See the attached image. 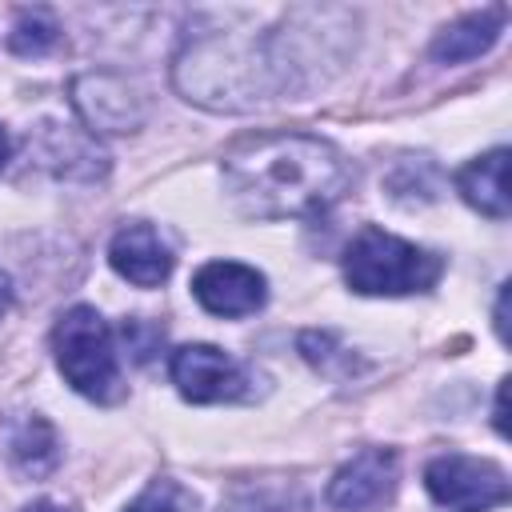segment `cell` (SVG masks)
<instances>
[{
    "instance_id": "obj_1",
    "label": "cell",
    "mask_w": 512,
    "mask_h": 512,
    "mask_svg": "<svg viewBox=\"0 0 512 512\" xmlns=\"http://www.w3.org/2000/svg\"><path fill=\"white\" fill-rule=\"evenodd\" d=\"M224 184L244 216L288 220L328 212L348 192L352 168L320 136L264 132L228 148Z\"/></svg>"
},
{
    "instance_id": "obj_2",
    "label": "cell",
    "mask_w": 512,
    "mask_h": 512,
    "mask_svg": "<svg viewBox=\"0 0 512 512\" xmlns=\"http://www.w3.org/2000/svg\"><path fill=\"white\" fill-rule=\"evenodd\" d=\"M444 276V256L384 228H360L344 248V280L360 296L432 292Z\"/></svg>"
},
{
    "instance_id": "obj_3",
    "label": "cell",
    "mask_w": 512,
    "mask_h": 512,
    "mask_svg": "<svg viewBox=\"0 0 512 512\" xmlns=\"http://www.w3.org/2000/svg\"><path fill=\"white\" fill-rule=\"evenodd\" d=\"M52 352H56V368L60 376L88 400L96 404H112L124 396V380H120V360H116V340L108 320L88 308L76 304L56 320L52 332Z\"/></svg>"
},
{
    "instance_id": "obj_4",
    "label": "cell",
    "mask_w": 512,
    "mask_h": 512,
    "mask_svg": "<svg viewBox=\"0 0 512 512\" xmlns=\"http://www.w3.org/2000/svg\"><path fill=\"white\" fill-rule=\"evenodd\" d=\"M428 496L448 512H492L508 504V472L492 460L448 452L424 468Z\"/></svg>"
},
{
    "instance_id": "obj_5",
    "label": "cell",
    "mask_w": 512,
    "mask_h": 512,
    "mask_svg": "<svg viewBox=\"0 0 512 512\" xmlns=\"http://www.w3.org/2000/svg\"><path fill=\"white\" fill-rule=\"evenodd\" d=\"M168 376L176 392L192 404H224L252 396V372L220 352L216 344H184L168 360Z\"/></svg>"
},
{
    "instance_id": "obj_6",
    "label": "cell",
    "mask_w": 512,
    "mask_h": 512,
    "mask_svg": "<svg viewBox=\"0 0 512 512\" xmlns=\"http://www.w3.org/2000/svg\"><path fill=\"white\" fill-rule=\"evenodd\" d=\"M396 476L400 460L392 448H364L328 480V504L336 512H372L392 496Z\"/></svg>"
},
{
    "instance_id": "obj_7",
    "label": "cell",
    "mask_w": 512,
    "mask_h": 512,
    "mask_svg": "<svg viewBox=\"0 0 512 512\" xmlns=\"http://www.w3.org/2000/svg\"><path fill=\"white\" fill-rule=\"evenodd\" d=\"M192 296L212 316H252L268 300V280L240 260H212L192 276Z\"/></svg>"
},
{
    "instance_id": "obj_8",
    "label": "cell",
    "mask_w": 512,
    "mask_h": 512,
    "mask_svg": "<svg viewBox=\"0 0 512 512\" xmlns=\"http://www.w3.org/2000/svg\"><path fill=\"white\" fill-rule=\"evenodd\" d=\"M108 264L116 268V276H124L136 288H156L172 276V248L168 240L152 228V224H128L112 236L108 244Z\"/></svg>"
},
{
    "instance_id": "obj_9",
    "label": "cell",
    "mask_w": 512,
    "mask_h": 512,
    "mask_svg": "<svg viewBox=\"0 0 512 512\" xmlns=\"http://www.w3.org/2000/svg\"><path fill=\"white\" fill-rule=\"evenodd\" d=\"M72 92H76V108L84 112L92 132H132L144 120L140 96L120 76H108V72L80 76Z\"/></svg>"
},
{
    "instance_id": "obj_10",
    "label": "cell",
    "mask_w": 512,
    "mask_h": 512,
    "mask_svg": "<svg viewBox=\"0 0 512 512\" xmlns=\"http://www.w3.org/2000/svg\"><path fill=\"white\" fill-rule=\"evenodd\" d=\"M456 192L476 212H484L492 220H504L512 212V200H508V148H492V152L468 160L456 172Z\"/></svg>"
},
{
    "instance_id": "obj_11",
    "label": "cell",
    "mask_w": 512,
    "mask_h": 512,
    "mask_svg": "<svg viewBox=\"0 0 512 512\" xmlns=\"http://www.w3.org/2000/svg\"><path fill=\"white\" fill-rule=\"evenodd\" d=\"M504 32V8H484V12H468L460 20H452L448 28L436 32L432 40V60L440 64H464L476 60L480 52H488Z\"/></svg>"
},
{
    "instance_id": "obj_12",
    "label": "cell",
    "mask_w": 512,
    "mask_h": 512,
    "mask_svg": "<svg viewBox=\"0 0 512 512\" xmlns=\"http://www.w3.org/2000/svg\"><path fill=\"white\" fill-rule=\"evenodd\" d=\"M4 452H8V464L28 476V480H40L48 472H56L60 464V436L56 428L44 420V416H20L12 428H8V440H4Z\"/></svg>"
},
{
    "instance_id": "obj_13",
    "label": "cell",
    "mask_w": 512,
    "mask_h": 512,
    "mask_svg": "<svg viewBox=\"0 0 512 512\" xmlns=\"http://www.w3.org/2000/svg\"><path fill=\"white\" fill-rule=\"evenodd\" d=\"M60 40V24L52 20L48 8H24L12 24V36H8V48L16 56H44L52 52Z\"/></svg>"
},
{
    "instance_id": "obj_14",
    "label": "cell",
    "mask_w": 512,
    "mask_h": 512,
    "mask_svg": "<svg viewBox=\"0 0 512 512\" xmlns=\"http://www.w3.org/2000/svg\"><path fill=\"white\" fill-rule=\"evenodd\" d=\"M124 512H200V500L172 476H160L152 480Z\"/></svg>"
},
{
    "instance_id": "obj_15",
    "label": "cell",
    "mask_w": 512,
    "mask_h": 512,
    "mask_svg": "<svg viewBox=\"0 0 512 512\" xmlns=\"http://www.w3.org/2000/svg\"><path fill=\"white\" fill-rule=\"evenodd\" d=\"M508 284H500V300H496V336L508 340Z\"/></svg>"
},
{
    "instance_id": "obj_16",
    "label": "cell",
    "mask_w": 512,
    "mask_h": 512,
    "mask_svg": "<svg viewBox=\"0 0 512 512\" xmlns=\"http://www.w3.org/2000/svg\"><path fill=\"white\" fill-rule=\"evenodd\" d=\"M504 392H508V380H500V388H496V432L500 436H508V424H504Z\"/></svg>"
},
{
    "instance_id": "obj_17",
    "label": "cell",
    "mask_w": 512,
    "mask_h": 512,
    "mask_svg": "<svg viewBox=\"0 0 512 512\" xmlns=\"http://www.w3.org/2000/svg\"><path fill=\"white\" fill-rule=\"evenodd\" d=\"M8 308H12V280L0 272V316H4Z\"/></svg>"
},
{
    "instance_id": "obj_18",
    "label": "cell",
    "mask_w": 512,
    "mask_h": 512,
    "mask_svg": "<svg viewBox=\"0 0 512 512\" xmlns=\"http://www.w3.org/2000/svg\"><path fill=\"white\" fill-rule=\"evenodd\" d=\"M8 152H12V144H8V132L0 128V168H4V160H8Z\"/></svg>"
},
{
    "instance_id": "obj_19",
    "label": "cell",
    "mask_w": 512,
    "mask_h": 512,
    "mask_svg": "<svg viewBox=\"0 0 512 512\" xmlns=\"http://www.w3.org/2000/svg\"><path fill=\"white\" fill-rule=\"evenodd\" d=\"M24 512H64V508H56V504H48V500H40V504H28Z\"/></svg>"
}]
</instances>
